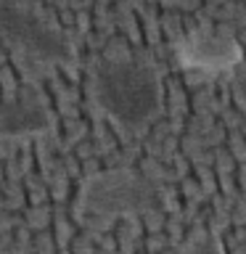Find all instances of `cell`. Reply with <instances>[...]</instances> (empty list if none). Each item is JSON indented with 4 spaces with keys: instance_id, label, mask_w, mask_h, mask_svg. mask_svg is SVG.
Here are the masks:
<instances>
[{
    "instance_id": "cell-1",
    "label": "cell",
    "mask_w": 246,
    "mask_h": 254,
    "mask_svg": "<svg viewBox=\"0 0 246 254\" xmlns=\"http://www.w3.org/2000/svg\"><path fill=\"white\" fill-rule=\"evenodd\" d=\"M90 87L103 111L122 125H143L162 109V77L135 56H106L90 71Z\"/></svg>"
},
{
    "instance_id": "cell-2",
    "label": "cell",
    "mask_w": 246,
    "mask_h": 254,
    "mask_svg": "<svg viewBox=\"0 0 246 254\" xmlns=\"http://www.w3.org/2000/svg\"><path fill=\"white\" fill-rule=\"evenodd\" d=\"M159 204V188L130 167H111L82 180L74 201L77 217L87 225H106L122 214L148 212Z\"/></svg>"
},
{
    "instance_id": "cell-3",
    "label": "cell",
    "mask_w": 246,
    "mask_h": 254,
    "mask_svg": "<svg viewBox=\"0 0 246 254\" xmlns=\"http://www.w3.org/2000/svg\"><path fill=\"white\" fill-rule=\"evenodd\" d=\"M0 37L8 48L43 61H69L71 43L59 24L24 0H0Z\"/></svg>"
},
{
    "instance_id": "cell-4",
    "label": "cell",
    "mask_w": 246,
    "mask_h": 254,
    "mask_svg": "<svg viewBox=\"0 0 246 254\" xmlns=\"http://www.w3.org/2000/svg\"><path fill=\"white\" fill-rule=\"evenodd\" d=\"M53 122L51 103L37 87L13 85L0 95V138L43 132Z\"/></svg>"
},
{
    "instance_id": "cell-5",
    "label": "cell",
    "mask_w": 246,
    "mask_h": 254,
    "mask_svg": "<svg viewBox=\"0 0 246 254\" xmlns=\"http://www.w3.org/2000/svg\"><path fill=\"white\" fill-rule=\"evenodd\" d=\"M241 45L230 32H190L180 43V59L201 69H228L241 61Z\"/></svg>"
},
{
    "instance_id": "cell-6",
    "label": "cell",
    "mask_w": 246,
    "mask_h": 254,
    "mask_svg": "<svg viewBox=\"0 0 246 254\" xmlns=\"http://www.w3.org/2000/svg\"><path fill=\"white\" fill-rule=\"evenodd\" d=\"M183 254H225V249H222L220 238L214 233H196L185 244Z\"/></svg>"
},
{
    "instance_id": "cell-7",
    "label": "cell",
    "mask_w": 246,
    "mask_h": 254,
    "mask_svg": "<svg viewBox=\"0 0 246 254\" xmlns=\"http://www.w3.org/2000/svg\"><path fill=\"white\" fill-rule=\"evenodd\" d=\"M5 56H8V45L3 43V37H0V61H3Z\"/></svg>"
}]
</instances>
